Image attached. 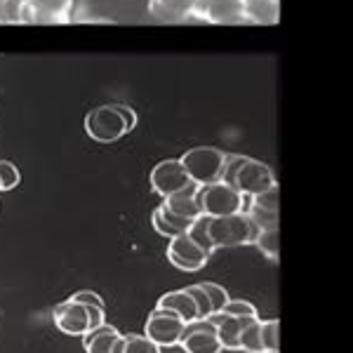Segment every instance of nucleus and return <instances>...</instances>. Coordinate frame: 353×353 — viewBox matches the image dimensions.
Wrapping results in <instances>:
<instances>
[{"instance_id":"f257e3e1","label":"nucleus","mask_w":353,"mask_h":353,"mask_svg":"<svg viewBox=\"0 0 353 353\" xmlns=\"http://www.w3.org/2000/svg\"><path fill=\"white\" fill-rule=\"evenodd\" d=\"M137 125L134 109L125 104H104L97 106L85 116V132L90 139L99 141V144H111L118 141L121 137L132 132Z\"/></svg>"},{"instance_id":"f03ea898","label":"nucleus","mask_w":353,"mask_h":353,"mask_svg":"<svg viewBox=\"0 0 353 353\" xmlns=\"http://www.w3.org/2000/svg\"><path fill=\"white\" fill-rule=\"evenodd\" d=\"M226 184H231L236 191H241L243 196H259V193L269 191L276 186V174L266 163L254 161V158L245 156H229L226 161V172L224 179Z\"/></svg>"},{"instance_id":"7ed1b4c3","label":"nucleus","mask_w":353,"mask_h":353,"mask_svg":"<svg viewBox=\"0 0 353 353\" xmlns=\"http://www.w3.org/2000/svg\"><path fill=\"white\" fill-rule=\"evenodd\" d=\"M52 321L68 337H85L94 327L104 325V304H85L68 297L54 306Z\"/></svg>"},{"instance_id":"20e7f679","label":"nucleus","mask_w":353,"mask_h":353,"mask_svg":"<svg viewBox=\"0 0 353 353\" xmlns=\"http://www.w3.org/2000/svg\"><path fill=\"white\" fill-rule=\"evenodd\" d=\"M259 224L248 212L226 214V217H208V236L214 250L252 245L259 238Z\"/></svg>"},{"instance_id":"39448f33","label":"nucleus","mask_w":353,"mask_h":353,"mask_svg":"<svg viewBox=\"0 0 353 353\" xmlns=\"http://www.w3.org/2000/svg\"><path fill=\"white\" fill-rule=\"evenodd\" d=\"M179 161L186 168L193 184L205 186V184H214V181L224 179L229 156L221 149H214V146H193V149L186 151Z\"/></svg>"},{"instance_id":"423d86ee","label":"nucleus","mask_w":353,"mask_h":353,"mask_svg":"<svg viewBox=\"0 0 353 353\" xmlns=\"http://www.w3.org/2000/svg\"><path fill=\"white\" fill-rule=\"evenodd\" d=\"M196 198L201 203L203 214H208V217H226V214H238L248 210V201H245L248 196H243L226 181L198 186Z\"/></svg>"},{"instance_id":"0eeeda50","label":"nucleus","mask_w":353,"mask_h":353,"mask_svg":"<svg viewBox=\"0 0 353 353\" xmlns=\"http://www.w3.org/2000/svg\"><path fill=\"white\" fill-rule=\"evenodd\" d=\"M151 186L156 193H161L163 198H170L174 193H181L186 189H193V179L186 172V168L181 165L179 158H168V161H161L156 168L151 170Z\"/></svg>"},{"instance_id":"6e6552de","label":"nucleus","mask_w":353,"mask_h":353,"mask_svg":"<svg viewBox=\"0 0 353 353\" xmlns=\"http://www.w3.org/2000/svg\"><path fill=\"white\" fill-rule=\"evenodd\" d=\"M186 332V323L181 321L179 316H174L172 311H165V309H153L151 316L146 318V327L144 334L151 341H156L158 346H176L181 344V337Z\"/></svg>"},{"instance_id":"1a4fd4ad","label":"nucleus","mask_w":353,"mask_h":353,"mask_svg":"<svg viewBox=\"0 0 353 353\" xmlns=\"http://www.w3.org/2000/svg\"><path fill=\"white\" fill-rule=\"evenodd\" d=\"M73 0H24L21 24H68Z\"/></svg>"},{"instance_id":"9d476101","label":"nucleus","mask_w":353,"mask_h":353,"mask_svg":"<svg viewBox=\"0 0 353 353\" xmlns=\"http://www.w3.org/2000/svg\"><path fill=\"white\" fill-rule=\"evenodd\" d=\"M193 17L219 26L245 24V3L243 0H198Z\"/></svg>"},{"instance_id":"9b49d317","label":"nucleus","mask_w":353,"mask_h":353,"mask_svg":"<svg viewBox=\"0 0 353 353\" xmlns=\"http://www.w3.org/2000/svg\"><path fill=\"white\" fill-rule=\"evenodd\" d=\"M168 259L181 271H201L208 264L210 254L198 245L189 233L170 238L168 243Z\"/></svg>"},{"instance_id":"f8f14e48","label":"nucleus","mask_w":353,"mask_h":353,"mask_svg":"<svg viewBox=\"0 0 353 353\" xmlns=\"http://www.w3.org/2000/svg\"><path fill=\"white\" fill-rule=\"evenodd\" d=\"M181 346H184L186 353H221V349H224L217 327L210 321H196L191 325H186Z\"/></svg>"},{"instance_id":"ddd939ff","label":"nucleus","mask_w":353,"mask_h":353,"mask_svg":"<svg viewBox=\"0 0 353 353\" xmlns=\"http://www.w3.org/2000/svg\"><path fill=\"white\" fill-rule=\"evenodd\" d=\"M214 327H217V334L221 339V346L224 349H241V337L245 332V327L250 325L257 318H248V316H229V313H214V316L208 318Z\"/></svg>"},{"instance_id":"4468645a","label":"nucleus","mask_w":353,"mask_h":353,"mask_svg":"<svg viewBox=\"0 0 353 353\" xmlns=\"http://www.w3.org/2000/svg\"><path fill=\"white\" fill-rule=\"evenodd\" d=\"M196 5L198 0H149V14L163 24H179L193 17Z\"/></svg>"},{"instance_id":"2eb2a0df","label":"nucleus","mask_w":353,"mask_h":353,"mask_svg":"<svg viewBox=\"0 0 353 353\" xmlns=\"http://www.w3.org/2000/svg\"><path fill=\"white\" fill-rule=\"evenodd\" d=\"M158 309H165V311H172L174 316H179L181 321L186 323V325H191V323L201 321V313H198V304L196 299H193V294L189 290H170V292H165L161 299H158Z\"/></svg>"},{"instance_id":"dca6fc26","label":"nucleus","mask_w":353,"mask_h":353,"mask_svg":"<svg viewBox=\"0 0 353 353\" xmlns=\"http://www.w3.org/2000/svg\"><path fill=\"white\" fill-rule=\"evenodd\" d=\"M123 341L125 334L118 332L113 325H99L92 332H88L83 337L85 351L88 353H123Z\"/></svg>"},{"instance_id":"f3484780","label":"nucleus","mask_w":353,"mask_h":353,"mask_svg":"<svg viewBox=\"0 0 353 353\" xmlns=\"http://www.w3.org/2000/svg\"><path fill=\"white\" fill-rule=\"evenodd\" d=\"M245 24L276 26L281 21V0H243Z\"/></svg>"},{"instance_id":"a211bd4d","label":"nucleus","mask_w":353,"mask_h":353,"mask_svg":"<svg viewBox=\"0 0 353 353\" xmlns=\"http://www.w3.org/2000/svg\"><path fill=\"white\" fill-rule=\"evenodd\" d=\"M151 221H153V229L165 238H174V236H181V233H189L193 226L191 219H184V217H179V214L170 212L163 203L153 210Z\"/></svg>"},{"instance_id":"6ab92c4d","label":"nucleus","mask_w":353,"mask_h":353,"mask_svg":"<svg viewBox=\"0 0 353 353\" xmlns=\"http://www.w3.org/2000/svg\"><path fill=\"white\" fill-rule=\"evenodd\" d=\"M196 191H198V186H193V189H186L181 193H174V196H170V198H163V205L170 210V212L179 214V217H184V219L196 221L203 217V210L196 198Z\"/></svg>"},{"instance_id":"aec40b11","label":"nucleus","mask_w":353,"mask_h":353,"mask_svg":"<svg viewBox=\"0 0 353 353\" xmlns=\"http://www.w3.org/2000/svg\"><path fill=\"white\" fill-rule=\"evenodd\" d=\"M261 344L264 353H281V323L276 318L261 321Z\"/></svg>"},{"instance_id":"412c9836","label":"nucleus","mask_w":353,"mask_h":353,"mask_svg":"<svg viewBox=\"0 0 353 353\" xmlns=\"http://www.w3.org/2000/svg\"><path fill=\"white\" fill-rule=\"evenodd\" d=\"M241 349L248 353H264V344H261V321H252L245 327L241 337Z\"/></svg>"},{"instance_id":"4be33fe9","label":"nucleus","mask_w":353,"mask_h":353,"mask_svg":"<svg viewBox=\"0 0 353 353\" xmlns=\"http://www.w3.org/2000/svg\"><path fill=\"white\" fill-rule=\"evenodd\" d=\"M123 353H161V346L146 334H125Z\"/></svg>"},{"instance_id":"5701e85b","label":"nucleus","mask_w":353,"mask_h":353,"mask_svg":"<svg viewBox=\"0 0 353 353\" xmlns=\"http://www.w3.org/2000/svg\"><path fill=\"white\" fill-rule=\"evenodd\" d=\"M257 248L266 254L271 261H278L281 257V243H278V229H264L257 238Z\"/></svg>"},{"instance_id":"b1692460","label":"nucleus","mask_w":353,"mask_h":353,"mask_svg":"<svg viewBox=\"0 0 353 353\" xmlns=\"http://www.w3.org/2000/svg\"><path fill=\"white\" fill-rule=\"evenodd\" d=\"M250 205H254V208L264 210V212L278 214V210H281V191H278V184L273 186V189L264 191V193H259V196H254V198H252V203H250Z\"/></svg>"},{"instance_id":"393cba45","label":"nucleus","mask_w":353,"mask_h":353,"mask_svg":"<svg viewBox=\"0 0 353 353\" xmlns=\"http://www.w3.org/2000/svg\"><path fill=\"white\" fill-rule=\"evenodd\" d=\"M201 288L208 292L210 297V304H212V316L214 313H221L226 309V304H229V292H226L224 288L217 285V283H201Z\"/></svg>"},{"instance_id":"a878e982","label":"nucleus","mask_w":353,"mask_h":353,"mask_svg":"<svg viewBox=\"0 0 353 353\" xmlns=\"http://www.w3.org/2000/svg\"><path fill=\"white\" fill-rule=\"evenodd\" d=\"M24 0H0V24H21Z\"/></svg>"},{"instance_id":"bb28decb","label":"nucleus","mask_w":353,"mask_h":353,"mask_svg":"<svg viewBox=\"0 0 353 353\" xmlns=\"http://www.w3.org/2000/svg\"><path fill=\"white\" fill-rule=\"evenodd\" d=\"M189 236H191L198 245H201V248H203L208 254H212V252H214V245H212V241H210V236H208V214H203L201 219L193 221Z\"/></svg>"},{"instance_id":"cd10ccee","label":"nucleus","mask_w":353,"mask_h":353,"mask_svg":"<svg viewBox=\"0 0 353 353\" xmlns=\"http://www.w3.org/2000/svg\"><path fill=\"white\" fill-rule=\"evenodd\" d=\"M19 170L10 161H0V191H12L19 186Z\"/></svg>"},{"instance_id":"c85d7f7f","label":"nucleus","mask_w":353,"mask_h":353,"mask_svg":"<svg viewBox=\"0 0 353 353\" xmlns=\"http://www.w3.org/2000/svg\"><path fill=\"white\" fill-rule=\"evenodd\" d=\"M186 290H189V292L193 294V299H196L198 313H201V321H208V318L212 316V304H210L208 292H205V290H203L201 285H189Z\"/></svg>"},{"instance_id":"c756f323","label":"nucleus","mask_w":353,"mask_h":353,"mask_svg":"<svg viewBox=\"0 0 353 353\" xmlns=\"http://www.w3.org/2000/svg\"><path fill=\"white\" fill-rule=\"evenodd\" d=\"M221 313H229V316H248V318H257V309H254L250 301H243V299H231L226 304V309Z\"/></svg>"}]
</instances>
